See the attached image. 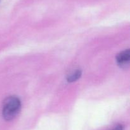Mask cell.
Returning a JSON list of instances; mask_svg holds the SVG:
<instances>
[{
    "label": "cell",
    "instance_id": "cell-1",
    "mask_svg": "<svg viewBox=\"0 0 130 130\" xmlns=\"http://www.w3.org/2000/svg\"><path fill=\"white\" fill-rule=\"evenodd\" d=\"M21 103L17 97L10 96L5 100L3 106V117L6 121H10L17 116L20 111Z\"/></svg>",
    "mask_w": 130,
    "mask_h": 130
},
{
    "label": "cell",
    "instance_id": "cell-2",
    "mask_svg": "<svg viewBox=\"0 0 130 130\" xmlns=\"http://www.w3.org/2000/svg\"><path fill=\"white\" fill-rule=\"evenodd\" d=\"M117 62L120 66L125 67L128 66L130 59V51L129 49L125 50L123 52H120L117 56Z\"/></svg>",
    "mask_w": 130,
    "mask_h": 130
},
{
    "label": "cell",
    "instance_id": "cell-3",
    "mask_svg": "<svg viewBox=\"0 0 130 130\" xmlns=\"http://www.w3.org/2000/svg\"><path fill=\"white\" fill-rule=\"evenodd\" d=\"M81 71L79 70H76L74 72L72 73L71 75H69L67 76V81L69 82H73L76 81L77 80H78L81 76Z\"/></svg>",
    "mask_w": 130,
    "mask_h": 130
},
{
    "label": "cell",
    "instance_id": "cell-4",
    "mask_svg": "<svg viewBox=\"0 0 130 130\" xmlns=\"http://www.w3.org/2000/svg\"><path fill=\"white\" fill-rule=\"evenodd\" d=\"M111 130H123V127L122 125L119 124L118 125V126H116L115 127H114V128Z\"/></svg>",
    "mask_w": 130,
    "mask_h": 130
}]
</instances>
